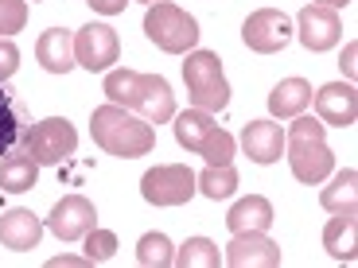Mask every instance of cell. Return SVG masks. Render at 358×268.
I'll list each match as a JSON object with an SVG mask.
<instances>
[{
    "mask_svg": "<svg viewBox=\"0 0 358 268\" xmlns=\"http://www.w3.org/2000/svg\"><path fill=\"white\" fill-rule=\"evenodd\" d=\"M195 191H199L195 171L183 168V163H164V168L144 171V179H141V195H144V202H152V206H183V202H191Z\"/></svg>",
    "mask_w": 358,
    "mask_h": 268,
    "instance_id": "7",
    "label": "cell"
},
{
    "mask_svg": "<svg viewBox=\"0 0 358 268\" xmlns=\"http://www.w3.org/2000/svg\"><path fill=\"white\" fill-rule=\"evenodd\" d=\"M36 59H39L43 70L66 74L71 66H78L74 63V36L66 31V27H47L43 36H39V43H36Z\"/></svg>",
    "mask_w": 358,
    "mask_h": 268,
    "instance_id": "17",
    "label": "cell"
},
{
    "mask_svg": "<svg viewBox=\"0 0 358 268\" xmlns=\"http://www.w3.org/2000/svg\"><path fill=\"white\" fill-rule=\"evenodd\" d=\"M39 179V163L31 156L16 152L8 160H0V191H8V195H24V191L36 187Z\"/></svg>",
    "mask_w": 358,
    "mask_h": 268,
    "instance_id": "22",
    "label": "cell"
},
{
    "mask_svg": "<svg viewBox=\"0 0 358 268\" xmlns=\"http://www.w3.org/2000/svg\"><path fill=\"white\" fill-rule=\"evenodd\" d=\"M215 117L206 113V109H191V113H179L176 117V140L187 148V152H199L203 148V140L210 133H215Z\"/></svg>",
    "mask_w": 358,
    "mask_h": 268,
    "instance_id": "23",
    "label": "cell"
},
{
    "mask_svg": "<svg viewBox=\"0 0 358 268\" xmlns=\"http://www.w3.org/2000/svg\"><path fill=\"white\" fill-rule=\"evenodd\" d=\"M195 187L206 198H215V202L218 198H230L238 191V171H234V163H206V171L195 175Z\"/></svg>",
    "mask_w": 358,
    "mask_h": 268,
    "instance_id": "24",
    "label": "cell"
},
{
    "mask_svg": "<svg viewBox=\"0 0 358 268\" xmlns=\"http://www.w3.org/2000/svg\"><path fill=\"white\" fill-rule=\"evenodd\" d=\"M308 105H312V86H308L304 78H285V82L273 86V94H268V109H273V117H285V121L300 117Z\"/></svg>",
    "mask_w": 358,
    "mask_h": 268,
    "instance_id": "20",
    "label": "cell"
},
{
    "mask_svg": "<svg viewBox=\"0 0 358 268\" xmlns=\"http://www.w3.org/2000/svg\"><path fill=\"white\" fill-rule=\"evenodd\" d=\"M183 82H187V98L195 109L218 113L230 101V86L222 74V59L215 51H191L183 63Z\"/></svg>",
    "mask_w": 358,
    "mask_h": 268,
    "instance_id": "4",
    "label": "cell"
},
{
    "mask_svg": "<svg viewBox=\"0 0 358 268\" xmlns=\"http://www.w3.org/2000/svg\"><path fill=\"white\" fill-rule=\"evenodd\" d=\"M86 4H90L94 12H101V16H121L129 0H86Z\"/></svg>",
    "mask_w": 358,
    "mask_h": 268,
    "instance_id": "31",
    "label": "cell"
},
{
    "mask_svg": "<svg viewBox=\"0 0 358 268\" xmlns=\"http://www.w3.org/2000/svg\"><path fill=\"white\" fill-rule=\"evenodd\" d=\"M242 152L253 163H277L280 152H285V133H280V125H273V121H250L242 133Z\"/></svg>",
    "mask_w": 358,
    "mask_h": 268,
    "instance_id": "16",
    "label": "cell"
},
{
    "mask_svg": "<svg viewBox=\"0 0 358 268\" xmlns=\"http://www.w3.org/2000/svg\"><path fill=\"white\" fill-rule=\"evenodd\" d=\"M141 4H160V0H141Z\"/></svg>",
    "mask_w": 358,
    "mask_h": 268,
    "instance_id": "34",
    "label": "cell"
},
{
    "mask_svg": "<svg viewBox=\"0 0 358 268\" xmlns=\"http://www.w3.org/2000/svg\"><path fill=\"white\" fill-rule=\"evenodd\" d=\"M106 98L113 105L133 109L136 117H144L148 125H164L176 117V94L160 74H136L129 66L106 74Z\"/></svg>",
    "mask_w": 358,
    "mask_h": 268,
    "instance_id": "1",
    "label": "cell"
},
{
    "mask_svg": "<svg viewBox=\"0 0 358 268\" xmlns=\"http://www.w3.org/2000/svg\"><path fill=\"white\" fill-rule=\"evenodd\" d=\"M323 249L335 260H355L358 257V214H335L323 230Z\"/></svg>",
    "mask_w": 358,
    "mask_h": 268,
    "instance_id": "19",
    "label": "cell"
},
{
    "mask_svg": "<svg viewBox=\"0 0 358 268\" xmlns=\"http://www.w3.org/2000/svg\"><path fill=\"white\" fill-rule=\"evenodd\" d=\"M226 225H230V233H265L268 225H273V202H268L265 195L242 198V202L230 206Z\"/></svg>",
    "mask_w": 358,
    "mask_h": 268,
    "instance_id": "18",
    "label": "cell"
},
{
    "mask_svg": "<svg viewBox=\"0 0 358 268\" xmlns=\"http://www.w3.org/2000/svg\"><path fill=\"white\" fill-rule=\"evenodd\" d=\"M323 128L320 121L312 117H292V125L285 133V152H288V168L300 183H323L335 168V156L323 140Z\"/></svg>",
    "mask_w": 358,
    "mask_h": 268,
    "instance_id": "3",
    "label": "cell"
},
{
    "mask_svg": "<svg viewBox=\"0 0 358 268\" xmlns=\"http://www.w3.org/2000/svg\"><path fill=\"white\" fill-rule=\"evenodd\" d=\"M74 148H78V133H74L71 121L66 117H47V121H36V125L27 128L20 152L31 156L39 168H55L66 156H74Z\"/></svg>",
    "mask_w": 358,
    "mask_h": 268,
    "instance_id": "6",
    "label": "cell"
},
{
    "mask_svg": "<svg viewBox=\"0 0 358 268\" xmlns=\"http://www.w3.org/2000/svg\"><path fill=\"white\" fill-rule=\"evenodd\" d=\"M355 54H358V47L350 43L347 51H343V70H347V78H355Z\"/></svg>",
    "mask_w": 358,
    "mask_h": 268,
    "instance_id": "32",
    "label": "cell"
},
{
    "mask_svg": "<svg viewBox=\"0 0 358 268\" xmlns=\"http://www.w3.org/2000/svg\"><path fill=\"white\" fill-rule=\"evenodd\" d=\"M320 206L331 214H358V171L347 168L331 179V187H323Z\"/></svg>",
    "mask_w": 358,
    "mask_h": 268,
    "instance_id": "21",
    "label": "cell"
},
{
    "mask_svg": "<svg viewBox=\"0 0 358 268\" xmlns=\"http://www.w3.org/2000/svg\"><path fill=\"white\" fill-rule=\"evenodd\" d=\"M90 133H94V144L101 152L117 156V160H136V156H148L156 148V128L136 117L133 109L125 105H101L90 117Z\"/></svg>",
    "mask_w": 358,
    "mask_h": 268,
    "instance_id": "2",
    "label": "cell"
},
{
    "mask_svg": "<svg viewBox=\"0 0 358 268\" xmlns=\"http://www.w3.org/2000/svg\"><path fill=\"white\" fill-rule=\"evenodd\" d=\"M27 128H31L27 109L20 105L8 89H4V82H0V156H4V160H8V156H16L20 148H24Z\"/></svg>",
    "mask_w": 358,
    "mask_h": 268,
    "instance_id": "15",
    "label": "cell"
},
{
    "mask_svg": "<svg viewBox=\"0 0 358 268\" xmlns=\"http://www.w3.org/2000/svg\"><path fill=\"white\" fill-rule=\"evenodd\" d=\"M242 39H245V47L257 51V54H277V51H285L288 39H292V24H288V16L277 8H257L242 24Z\"/></svg>",
    "mask_w": 358,
    "mask_h": 268,
    "instance_id": "9",
    "label": "cell"
},
{
    "mask_svg": "<svg viewBox=\"0 0 358 268\" xmlns=\"http://www.w3.org/2000/svg\"><path fill=\"white\" fill-rule=\"evenodd\" d=\"M234 136L222 133V128H215V133L203 140V148H199V156H206V163H230L234 160Z\"/></svg>",
    "mask_w": 358,
    "mask_h": 268,
    "instance_id": "28",
    "label": "cell"
},
{
    "mask_svg": "<svg viewBox=\"0 0 358 268\" xmlns=\"http://www.w3.org/2000/svg\"><path fill=\"white\" fill-rule=\"evenodd\" d=\"M82 241H86V260L90 265H106V260H113V253H117V233L98 230V225H94Z\"/></svg>",
    "mask_w": 358,
    "mask_h": 268,
    "instance_id": "27",
    "label": "cell"
},
{
    "mask_svg": "<svg viewBox=\"0 0 358 268\" xmlns=\"http://www.w3.org/2000/svg\"><path fill=\"white\" fill-rule=\"evenodd\" d=\"M136 260L144 268H171L176 265V245L164 233H144L141 241H136Z\"/></svg>",
    "mask_w": 358,
    "mask_h": 268,
    "instance_id": "26",
    "label": "cell"
},
{
    "mask_svg": "<svg viewBox=\"0 0 358 268\" xmlns=\"http://www.w3.org/2000/svg\"><path fill=\"white\" fill-rule=\"evenodd\" d=\"M315 113L320 125H335V128H350L358 117V94L350 82H331V86L315 89Z\"/></svg>",
    "mask_w": 358,
    "mask_h": 268,
    "instance_id": "13",
    "label": "cell"
},
{
    "mask_svg": "<svg viewBox=\"0 0 358 268\" xmlns=\"http://www.w3.org/2000/svg\"><path fill=\"white\" fill-rule=\"evenodd\" d=\"M20 70V47L12 39H0V82H8Z\"/></svg>",
    "mask_w": 358,
    "mask_h": 268,
    "instance_id": "30",
    "label": "cell"
},
{
    "mask_svg": "<svg viewBox=\"0 0 358 268\" xmlns=\"http://www.w3.org/2000/svg\"><path fill=\"white\" fill-rule=\"evenodd\" d=\"M296 31H300V43H304L308 51H331L343 36L339 12L323 8V4H308V8L296 16Z\"/></svg>",
    "mask_w": 358,
    "mask_h": 268,
    "instance_id": "12",
    "label": "cell"
},
{
    "mask_svg": "<svg viewBox=\"0 0 358 268\" xmlns=\"http://www.w3.org/2000/svg\"><path fill=\"white\" fill-rule=\"evenodd\" d=\"M117 54H121V39L109 24L78 27V36H74V63L78 66H86L90 74H101L117 63Z\"/></svg>",
    "mask_w": 358,
    "mask_h": 268,
    "instance_id": "8",
    "label": "cell"
},
{
    "mask_svg": "<svg viewBox=\"0 0 358 268\" xmlns=\"http://www.w3.org/2000/svg\"><path fill=\"white\" fill-rule=\"evenodd\" d=\"M39 237H43V222H39L31 210H24V206H16V210H4L0 214V245L12 253H27L36 249Z\"/></svg>",
    "mask_w": 358,
    "mask_h": 268,
    "instance_id": "14",
    "label": "cell"
},
{
    "mask_svg": "<svg viewBox=\"0 0 358 268\" xmlns=\"http://www.w3.org/2000/svg\"><path fill=\"white\" fill-rule=\"evenodd\" d=\"M144 36L152 39L160 51L183 54L199 43V24H195V16L183 12L179 4L160 0V4H148V12H144Z\"/></svg>",
    "mask_w": 358,
    "mask_h": 268,
    "instance_id": "5",
    "label": "cell"
},
{
    "mask_svg": "<svg viewBox=\"0 0 358 268\" xmlns=\"http://www.w3.org/2000/svg\"><path fill=\"white\" fill-rule=\"evenodd\" d=\"M280 260H285L280 245L268 241L265 233H234V241L222 253V265L230 268H277Z\"/></svg>",
    "mask_w": 358,
    "mask_h": 268,
    "instance_id": "11",
    "label": "cell"
},
{
    "mask_svg": "<svg viewBox=\"0 0 358 268\" xmlns=\"http://www.w3.org/2000/svg\"><path fill=\"white\" fill-rule=\"evenodd\" d=\"M176 265L179 268H218L222 265V253H218L215 241H206V237H187L176 249Z\"/></svg>",
    "mask_w": 358,
    "mask_h": 268,
    "instance_id": "25",
    "label": "cell"
},
{
    "mask_svg": "<svg viewBox=\"0 0 358 268\" xmlns=\"http://www.w3.org/2000/svg\"><path fill=\"white\" fill-rule=\"evenodd\" d=\"M98 225V210L86 195H66L55 202L51 218H47V230L59 237V241H82L90 230Z\"/></svg>",
    "mask_w": 358,
    "mask_h": 268,
    "instance_id": "10",
    "label": "cell"
},
{
    "mask_svg": "<svg viewBox=\"0 0 358 268\" xmlns=\"http://www.w3.org/2000/svg\"><path fill=\"white\" fill-rule=\"evenodd\" d=\"M315 4H323V8H335V12H339V8H347L350 0H315Z\"/></svg>",
    "mask_w": 358,
    "mask_h": 268,
    "instance_id": "33",
    "label": "cell"
},
{
    "mask_svg": "<svg viewBox=\"0 0 358 268\" xmlns=\"http://www.w3.org/2000/svg\"><path fill=\"white\" fill-rule=\"evenodd\" d=\"M27 24V0H0V39L24 31Z\"/></svg>",
    "mask_w": 358,
    "mask_h": 268,
    "instance_id": "29",
    "label": "cell"
}]
</instances>
